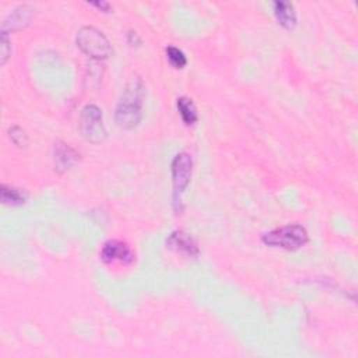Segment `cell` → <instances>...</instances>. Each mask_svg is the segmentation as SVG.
I'll return each instance as SVG.
<instances>
[{
	"mask_svg": "<svg viewBox=\"0 0 358 358\" xmlns=\"http://www.w3.org/2000/svg\"><path fill=\"white\" fill-rule=\"evenodd\" d=\"M79 129L86 142L91 144L103 143L107 139L108 132L101 108L94 104H87L80 112Z\"/></svg>",
	"mask_w": 358,
	"mask_h": 358,
	"instance_id": "cell-4",
	"label": "cell"
},
{
	"mask_svg": "<svg viewBox=\"0 0 358 358\" xmlns=\"http://www.w3.org/2000/svg\"><path fill=\"white\" fill-rule=\"evenodd\" d=\"M144 84L140 77H133L125 87L115 110V122L119 128L135 129L143 117Z\"/></svg>",
	"mask_w": 358,
	"mask_h": 358,
	"instance_id": "cell-1",
	"label": "cell"
},
{
	"mask_svg": "<svg viewBox=\"0 0 358 358\" xmlns=\"http://www.w3.org/2000/svg\"><path fill=\"white\" fill-rule=\"evenodd\" d=\"M36 17V9L30 5H22L8 15L2 24V33L12 34L27 29Z\"/></svg>",
	"mask_w": 358,
	"mask_h": 358,
	"instance_id": "cell-7",
	"label": "cell"
},
{
	"mask_svg": "<svg viewBox=\"0 0 358 358\" xmlns=\"http://www.w3.org/2000/svg\"><path fill=\"white\" fill-rule=\"evenodd\" d=\"M0 195H2V202L6 206H12V207H19L26 204L29 195L19 188L10 186V185H2L0 188Z\"/></svg>",
	"mask_w": 358,
	"mask_h": 358,
	"instance_id": "cell-12",
	"label": "cell"
},
{
	"mask_svg": "<svg viewBox=\"0 0 358 358\" xmlns=\"http://www.w3.org/2000/svg\"><path fill=\"white\" fill-rule=\"evenodd\" d=\"M76 45L84 55L96 61H104L112 55L110 40L96 27L86 26L80 29L76 36Z\"/></svg>",
	"mask_w": 358,
	"mask_h": 358,
	"instance_id": "cell-3",
	"label": "cell"
},
{
	"mask_svg": "<svg viewBox=\"0 0 358 358\" xmlns=\"http://www.w3.org/2000/svg\"><path fill=\"white\" fill-rule=\"evenodd\" d=\"M177 110L186 126H193L199 121V114L195 103L189 97H179L177 100Z\"/></svg>",
	"mask_w": 358,
	"mask_h": 358,
	"instance_id": "cell-11",
	"label": "cell"
},
{
	"mask_svg": "<svg viewBox=\"0 0 358 358\" xmlns=\"http://www.w3.org/2000/svg\"><path fill=\"white\" fill-rule=\"evenodd\" d=\"M309 241L305 227L301 224H287L266 232L262 242L271 248H281L285 251H298Z\"/></svg>",
	"mask_w": 358,
	"mask_h": 358,
	"instance_id": "cell-2",
	"label": "cell"
},
{
	"mask_svg": "<svg viewBox=\"0 0 358 358\" xmlns=\"http://www.w3.org/2000/svg\"><path fill=\"white\" fill-rule=\"evenodd\" d=\"M273 15L277 20V23L291 31L295 29L297 26V12H295V8L292 3L290 2H283V0H280V2H274L273 3Z\"/></svg>",
	"mask_w": 358,
	"mask_h": 358,
	"instance_id": "cell-10",
	"label": "cell"
},
{
	"mask_svg": "<svg viewBox=\"0 0 358 358\" xmlns=\"http://www.w3.org/2000/svg\"><path fill=\"white\" fill-rule=\"evenodd\" d=\"M2 65L5 66L6 65V62H8V59L10 58V55H12V47H10V40H9V36L8 34H5V33H2Z\"/></svg>",
	"mask_w": 358,
	"mask_h": 358,
	"instance_id": "cell-15",
	"label": "cell"
},
{
	"mask_svg": "<svg viewBox=\"0 0 358 358\" xmlns=\"http://www.w3.org/2000/svg\"><path fill=\"white\" fill-rule=\"evenodd\" d=\"M128 44L130 47H140L142 45V38L136 31H129L128 33Z\"/></svg>",
	"mask_w": 358,
	"mask_h": 358,
	"instance_id": "cell-16",
	"label": "cell"
},
{
	"mask_svg": "<svg viewBox=\"0 0 358 358\" xmlns=\"http://www.w3.org/2000/svg\"><path fill=\"white\" fill-rule=\"evenodd\" d=\"M9 139L12 140V143L17 147H26L29 144V135L24 129H22L20 126H13L9 129Z\"/></svg>",
	"mask_w": 358,
	"mask_h": 358,
	"instance_id": "cell-14",
	"label": "cell"
},
{
	"mask_svg": "<svg viewBox=\"0 0 358 358\" xmlns=\"http://www.w3.org/2000/svg\"><path fill=\"white\" fill-rule=\"evenodd\" d=\"M193 171V160L189 153H179L174 157L171 163V178H172V199L175 210L178 211V204H181V196L191 184Z\"/></svg>",
	"mask_w": 358,
	"mask_h": 358,
	"instance_id": "cell-5",
	"label": "cell"
},
{
	"mask_svg": "<svg viewBox=\"0 0 358 358\" xmlns=\"http://www.w3.org/2000/svg\"><path fill=\"white\" fill-rule=\"evenodd\" d=\"M167 246L178 253L186 255L188 258H197L200 252L196 241L182 230L171 232V235L167 238Z\"/></svg>",
	"mask_w": 358,
	"mask_h": 358,
	"instance_id": "cell-8",
	"label": "cell"
},
{
	"mask_svg": "<svg viewBox=\"0 0 358 358\" xmlns=\"http://www.w3.org/2000/svg\"><path fill=\"white\" fill-rule=\"evenodd\" d=\"M100 256H101V260L107 264L118 263V264H124V266L132 264L136 259L132 248L126 242L118 241V239H111V241L105 242L101 249Z\"/></svg>",
	"mask_w": 358,
	"mask_h": 358,
	"instance_id": "cell-6",
	"label": "cell"
},
{
	"mask_svg": "<svg viewBox=\"0 0 358 358\" xmlns=\"http://www.w3.org/2000/svg\"><path fill=\"white\" fill-rule=\"evenodd\" d=\"M165 55H167V61L171 64L172 68L175 69H184L188 65V58L184 54V51H181L177 47H167L165 48Z\"/></svg>",
	"mask_w": 358,
	"mask_h": 358,
	"instance_id": "cell-13",
	"label": "cell"
},
{
	"mask_svg": "<svg viewBox=\"0 0 358 358\" xmlns=\"http://www.w3.org/2000/svg\"><path fill=\"white\" fill-rule=\"evenodd\" d=\"M80 160V154L69 144L64 142H58L54 147V165L55 171L59 174L68 172L77 161Z\"/></svg>",
	"mask_w": 358,
	"mask_h": 358,
	"instance_id": "cell-9",
	"label": "cell"
},
{
	"mask_svg": "<svg viewBox=\"0 0 358 358\" xmlns=\"http://www.w3.org/2000/svg\"><path fill=\"white\" fill-rule=\"evenodd\" d=\"M89 5L93 6V8H97L103 13H110L111 12V5L108 2H104V0H101V2H100V0H98V2H90Z\"/></svg>",
	"mask_w": 358,
	"mask_h": 358,
	"instance_id": "cell-17",
	"label": "cell"
}]
</instances>
